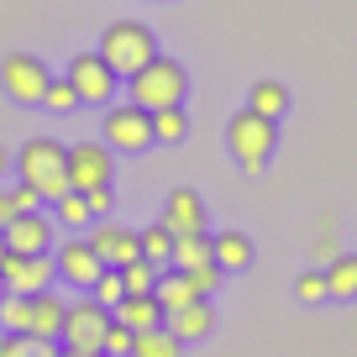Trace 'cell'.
I'll return each mask as SVG.
<instances>
[{
  "instance_id": "obj_1",
  "label": "cell",
  "mask_w": 357,
  "mask_h": 357,
  "mask_svg": "<svg viewBox=\"0 0 357 357\" xmlns=\"http://www.w3.org/2000/svg\"><path fill=\"white\" fill-rule=\"evenodd\" d=\"M11 168H16V184H26L37 200H63L68 195V147L53 137H26L11 153Z\"/></svg>"
},
{
  "instance_id": "obj_17",
  "label": "cell",
  "mask_w": 357,
  "mask_h": 357,
  "mask_svg": "<svg viewBox=\"0 0 357 357\" xmlns=\"http://www.w3.org/2000/svg\"><path fill=\"white\" fill-rule=\"evenodd\" d=\"M111 315L121 326H132V331H153V326H163V305H158L153 294H126Z\"/></svg>"
},
{
  "instance_id": "obj_37",
  "label": "cell",
  "mask_w": 357,
  "mask_h": 357,
  "mask_svg": "<svg viewBox=\"0 0 357 357\" xmlns=\"http://www.w3.org/2000/svg\"><path fill=\"white\" fill-rule=\"evenodd\" d=\"M58 357H105V352H74V347H58Z\"/></svg>"
},
{
  "instance_id": "obj_4",
  "label": "cell",
  "mask_w": 357,
  "mask_h": 357,
  "mask_svg": "<svg viewBox=\"0 0 357 357\" xmlns=\"http://www.w3.org/2000/svg\"><path fill=\"white\" fill-rule=\"evenodd\" d=\"M126 89H132V105H142V111H168V105H184L190 74H184L174 58L158 53L147 68H137V74L126 79Z\"/></svg>"
},
{
  "instance_id": "obj_26",
  "label": "cell",
  "mask_w": 357,
  "mask_h": 357,
  "mask_svg": "<svg viewBox=\"0 0 357 357\" xmlns=\"http://www.w3.org/2000/svg\"><path fill=\"white\" fill-rule=\"evenodd\" d=\"M53 221H58V226H68V231H84L95 215H89V200H84V195L68 190L63 200H53Z\"/></svg>"
},
{
  "instance_id": "obj_13",
  "label": "cell",
  "mask_w": 357,
  "mask_h": 357,
  "mask_svg": "<svg viewBox=\"0 0 357 357\" xmlns=\"http://www.w3.org/2000/svg\"><path fill=\"white\" fill-rule=\"evenodd\" d=\"M53 268H58V279L63 284H74V289H89V284L100 279V257H95V247L84 242V236H79V242H63L53 252Z\"/></svg>"
},
{
  "instance_id": "obj_14",
  "label": "cell",
  "mask_w": 357,
  "mask_h": 357,
  "mask_svg": "<svg viewBox=\"0 0 357 357\" xmlns=\"http://www.w3.org/2000/svg\"><path fill=\"white\" fill-rule=\"evenodd\" d=\"M163 326L178 336V342H205V336L215 331V305L211 300H190V305H178V310H168Z\"/></svg>"
},
{
  "instance_id": "obj_3",
  "label": "cell",
  "mask_w": 357,
  "mask_h": 357,
  "mask_svg": "<svg viewBox=\"0 0 357 357\" xmlns=\"http://www.w3.org/2000/svg\"><path fill=\"white\" fill-rule=\"evenodd\" d=\"M100 58H105V68L126 84L137 68H147L158 58V37L147 32L142 22H111L100 32Z\"/></svg>"
},
{
  "instance_id": "obj_2",
  "label": "cell",
  "mask_w": 357,
  "mask_h": 357,
  "mask_svg": "<svg viewBox=\"0 0 357 357\" xmlns=\"http://www.w3.org/2000/svg\"><path fill=\"white\" fill-rule=\"evenodd\" d=\"M226 147L236 153V163H242V174H263L268 158H273V147H279V121L273 116H257L252 105H242V111L226 121Z\"/></svg>"
},
{
  "instance_id": "obj_30",
  "label": "cell",
  "mask_w": 357,
  "mask_h": 357,
  "mask_svg": "<svg viewBox=\"0 0 357 357\" xmlns=\"http://www.w3.org/2000/svg\"><path fill=\"white\" fill-rule=\"evenodd\" d=\"M43 105H47V111H58V116H68V111L79 105V95H74V84H68L63 74H53V79H47V95H43Z\"/></svg>"
},
{
  "instance_id": "obj_10",
  "label": "cell",
  "mask_w": 357,
  "mask_h": 357,
  "mask_svg": "<svg viewBox=\"0 0 357 357\" xmlns=\"http://www.w3.org/2000/svg\"><path fill=\"white\" fill-rule=\"evenodd\" d=\"M116 174V158L105 142H74L68 147V190H105Z\"/></svg>"
},
{
  "instance_id": "obj_18",
  "label": "cell",
  "mask_w": 357,
  "mask_h": 357,
  "mask_svg": "<svg viewBox=\"0 0 357 357\" xmlns=\"http://www.w3.org/2000/svg\"><path fill=\"white\" fill-rule=\"evenodd\" d=\"M153 300L163 305V315H168V310H178V305L200 300V294H195V284H190V273H184V268H163V273H158V284H153Z\"/></svg>"
},
{
  "instance_id": "obj_33",
  "label": "cell",
  "mask_w": 357,
  "mask_h": 357,
  "mask_svg": "<svg viewBox=\"0 0 357 357\" xmlns=\"http://www.w3.org/2000/svg\"><path fill=\"white\" fill-rule=\"evenodd\" d=\"M132 326H121V321H116V315H111V331H105V342H100V352L105 357H132Z\"/></svg>"
},
{
  "instance_id": "obj_35",
  "label": "cell",
  "mask_w": 357,
  "mask_h": 357,
  "mask_svg": "<svg viewBox=\"0 0 357 357\" xmlns=\"http://www.w3.org/2000/svg\"><path fill=\"white\" fill-rule=\"evenodd\" d=\"M84 200H89V215H95V221H100V215H111V184H105V190H84Z\"/></svg>"
},
{
  "instance_id": "obj_5",
  "label": "cell",
  "mask_w": 357,
  "mask_h": 357,
  "mask_svg": "<svg viewBox=\"0 0 357 357\" xmlns=\"http://www.w3.org/2000/svg\"><path fill=\"white\" fill-rule=\"evenodd\" d=\"M105 331H111V310L95 305L89 294L63 305V331H58V347H74V352H100Z\"/></svg>"
},
{
  "instance_id": "obj_27",
  "label": "cell",
  "mask_w": 357,
  "mask_h": 357,
  "mask_svg": "<svg viewBox=\"0 0 357 357\" xmlns=\"http://www.w3.org/2000/svg\"><path fill=\"white\" fill-rule=\"evenodd\" d=\"M26 211H43V200H37L26 184H11V190H0V226L16 221V215H26Z\"/></svg>"
},
{
  "instance_id": "obj_20",
  "label": "cell",
  "mask_w": 357,
  "mask_h": 357,
  "mask_svg": "<svg viewBox=\"0 0 357 357\" xmlns=\"http://www.w3.org/2000/svg\"><path fill=\"white\" fill-rule=\"evenodd\" d=\"M326 294L331 300H357V252H336L326 263Z\"/></svg>"
},
{
  "instance_id": "obj_12",
  "label": "cell",
  "mask_w": 357,
  "mask_h": 357,
  "mask_svg": "<svg viewBox=\"0 0 357 357\" xmlns=\"http://www.w3.org/2000/svg\"><path fill=\"white\" fill-rule=\"evenodd\" d=\"M53 226L43 211H26L16 215V221L0 226V236H6V252H53Z\"/></svg>"
},
{
  "instance_id": "obj_36",
  "label": "cell",
  "mask_w": 357,
  "mask_h": 357,
  "mask_svg": "<svg viewBox=\"0 0 357 357\" xmlns=\"http://www.w3.org/2000/svg\"><path fill=\"white\" fill-rule=\"evenodd\" d=\"M336 252H342V247H336V236H331V231H321V236H315V257H321V263H331Z\"/></svg>"
},
{
  "instance_id": "obj_40",
  "label": "cell",
  "mask_w": 357,
  "mask_h": 357,
  "mask_svg": "<svg viewBox=\"0 0 357 357\" xmlns=\"http://www.w3.org/2000/svg\"><path fill=\"white\" fill-rule=\"evenodd\" d=\"M0 257H6V236H0Z\"/></svg>"
},
{
  "instance_id": "obj_11",
  "label": "cell",
  "mask_w": 357,
  "mask_h": 357,
  "mask_svg": "<svg viewBox=\"0 0 357 357\" xmlns=\"http://www.w3.org/2000/svg\"><path fill=\"white\" fill-rule=\"evenodd\" d=\"M89 247H95V257H100L105 268H126L132 257H142V247H137V231L121 221H111V215H100V221H89Z\"/></svg>"
},
{
  "instance_id": "obj_19",
  "label": "cell",
  "mask_w": 357,
  "mask_h": 357,
  "mask_svg": "<svg viewBox=\"0 0 357 357\" xmlns=\"http://www.w3.org/2000/svg\"><path fill=\"white\" fill-rule=\"evenodd\" d=\"M215 263H221V273H242L252 263V236L247 231H215Z\"/></svg>"
},
{
  "instance_id": "obj_23",
  "label": "cell",
  "mask_w": 357,
  "mask_h": 357,
  "mask_svg": "<svg viewBox=\"0 0 357 357\" xmlns=\"http://www.w3.org/2000/svg\"><path fill=\"white\" fill-rule=\"evenodd\" d=\"M184 342H178L168 326H153V331H137L132 336V357H178Z\"/></svg>"
},
{
  "instance_id": "obj_16",
  "label": "cell",
  "mask_w": 357,
  "mask_h": 357,
  "mask_svg": "<svg viewBox=\"0 0 357 357\" xmlns=\"http://www.w3.org/2000/svg\"><path fill=\"white\" fill-rule=\"evenodd\" d=\"M63 305L53 289L32 294V315H26V336H43V342H58V331H63Z\"/></svg>"
},
{
  "instance_id": "obj_22",
  "label": "cell",
  "mask_w": 357,
  "mask_h": 357,
  "mask_svg": "<svg viewBox=\"0 0 357 357\" xmlns=\"http://www.w3.org/2000/svg\"><path fill=\"white\" fill-rule=\"evenodd\" d=\"M247 105H252L257 116H273V121H279V116L289 111V89H284L279 79H257V84L247 89Z\"/></svg>"
},
{
  "instance_id": "obj_34",
  "label": "cell",
  "mask_w": 357,
  "mask_h": 357,
  "mask_svg": "<svg viewBox=\"0 0 357 357\" xmlns=\"http://www.w3.org/2000/svg\"><path fill=\"white\" fill-rule=\"evenodd\" d=\"M184 273H190V284H195L200 300H211V294L221 289V263H200V268H184Z\"/></svg>"
},
{
  "instance_id": "obj_24",
  "label": "cell",
  "mask_w": 357,
  "mask_h": 357,
  "mask_svg": "<svg viewBox=\"0 0 357 357\" xmlns=\"http://www.w3.org/2000/svg\"><path fill=\"white\" fill-rule=\"evenodd\" d=\"M137 247H142V257H147L153 268H168V263H174V231H168L163 221L147 226V231H137Z\"/></svg>"
},
{
  "instance_id": "obj_21",
  "label": "cell",
  "mask_w": 357,
  "mask_h": 357,
  "mask_svg": "<svg viewBox=\"0 0 357 357\" xmlns=\"http://www.w3.org/2000/svg\"><path fill=\"white\" fill-rule=\"evenodd\" d=\"M200 263H215V236L211 231L174 236V263L168 268H200Z\"/></svg>"
},
{
  "instance_id": "obj_7",
  "label": "cell",
  "mask_w": 357,
  "mask_h": 357,
  "mask_svg": "<svg viewBox=\"0 0 357 357\" xmlns=\"http://www.w3.org/2000/svg\"><path fill=\"white\" fill-rule=\"evenodd\" d=\"M63 79L74 84L79 105H111L116 89H121V79L105 68L100 53H74V58H68V68H63Z\"/></svg>"
},
{
  "instance_id": "obj_8",
  "label": "cell",
  "mask_w": 357,
  "mask_h": 357,
  "mask_svg": "<svg viewBox=\"0 0 357 357\" xmlns=\"http://www.w3.org/2000/svg\"><path fill=\"white\" fill-rule=\"evenodd\" d=\"M58 279L53 252H6L0 257V289L6 294H43Z\"/></svg>"
},
{
  "instance_id": "obj_9",
  "label": "cell",
  "mask_w": 357,
  "mask_h": 357,
  "mask_svg": "<svg viewBox=\"0 0 357 357\" xmlns=\"http://www.w3.org/2000/svg\"><path fill=\"white\" fill-rule=\"evenodd\" d=\"M47 63L37 53H6V63H0V84H6V95H11L16 105H43L47 95Z\"/></svg>"
},
{
  "instance_id": "obj_41",
  "label": "cell",
  "mask_w": 357,
  "mask_h": 357,
  "mask_svg": "<svg viewBox=\"0 0 357 357\" xmlns=\"http://www.w3.org/2000/svg\"><path fill=\"white\" fill-rule=\"evenodd\" d=\"M0 294H6V289H0Z\"/></svg>"
},
{
  "instance_id": "obj_29",
  "label": "cell",
  "mask_w": 357,
  "mask_h": 357,
  "mask_svg": "<svg viewBox=\"0 0 357 357\" xmlns=\"http://www.w3.org/2000/svg\"><path fill=\"white\" fill-rule=\"evenodd\" d=\"M84 294H89L95 305H105V310H116V305L126 300V284H121V273H116V268H100V279L89 284Z\"/></svg>"
},
{
  "instance_id": "obj_25",
  "label": "cell",
  "mask_w": 357,
  "mask_h": 357,
  "mask_svg": "<svg viewBox=\"0 0 357 357\" xmlns=\"http://www.w3.org/2000/svg\"><path fill=\"white\" fill-rule=\"evenodd\" d=\"M184 132H190V116H184V105H168V111H153V142L174 147V142H184Z\"/></svg>"
},
{
  "instance_id": "obj_38",
  "label": "cell",
  "mask_w": 357,
  "mask_h": 357,
  "mask_svg": "<svg viewBox=\"0 0 357 357\" xmlns=\"http://www.w3.org/2000/svg\"><path fill=\"white\" fill-rule=\"evenodd\" d=\"M6 168H11V153H6V147H0V178H6Z\"/></svg>"
},
{
  "instance_id": "obj_6",
  "label": "cell",
  "mask_w": 357,
  "mask_h": 357,
  "mask_svg": "<svg viewBox=\"0 0 357 357\" xmlns=\"http://www.w3.org/2000/svg\"><path fill=\"white\" fill-rule=\"evenodd\" d=\"M105 147L111 153H147L153 147V111H142V105H105Z\"/></svg>"
},
{
  "instance_id": "obj_15",
  "label": "cell",
  "mask_w": 357,
  "mask_h": 357,
  "mask_svg": "<svg viewBox=\"0 0 357 357\" xmlns=\"http://www.w3.org/2000/svg\"><path fill=\"white\" fill-rule=\"evenodd\" d=\"M163 226L174 236H190V231H205V200L195 190H174L163 200Z\"/></svg>"
},
{
  "instance_id": "obj_39",
  "label": "cell",
  "mask_w": 357,
  "mask_h": 357,
  "mask_svg": "<svg viewBox=\"0 0 357 357\" xmlns=\"http://www.w3.org/2000/svg\"><path fill=\"white\" fill-rule=\"evenodd\" d=\"M6 342H11V336H6V331H0V357H6Z\"/></svg>"
},
{
  "instance_id": "obj_31",
  "label": "cell",
  "mask_w": 357,
  "mask_h": 357,
  "mask_svg": "<svg viewBox=\"0 0 357 357\" xmlns=\"http://www.w3.org/2000/svg\"><path fill=\"white\" fill-rule=\"evenodd\" d=\"M6 357H58V342H43V336H11V342H6Z\"/></svg>"
},
{
  "instance_id": "obj_32",
  "label": "cell",
  "mask_w": 357,
  "mask_h": 357,
  "mask_svg": "<svg viewBox=\"0 0 357 357\" xmlns=\"http://www.w3.org/2000/svg\"><path fill=\"white\" fill-rule=\"evenodd\" d=\"M294 294H300L305 305L331 300V294H326V268H305V273H300V284H294Z\"/></svg>"
},
{
  "instance_id": "obj_28",
  "label": "cell",
  "mask_w": 357,
  "mask_h": 357,
  "mask_svg": "<svg viewBox=\"0 0 357 357\" xmlns=\"http://www.w3.org/2000/svg\"><path fill=\"white\" fill-rule=\"evenodd\" d=\"M116 273H121L126 294H153V284H158V273H163V268H153L147 257H132V263H126V268H116Z\"/></svg>"
}]
</instances>
